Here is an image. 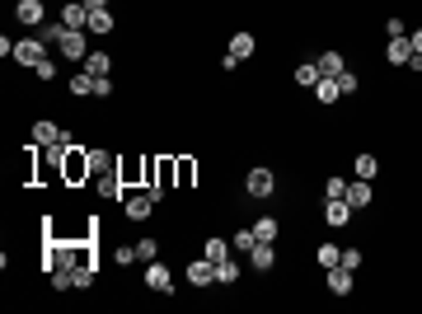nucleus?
I'll use <instances>...</instances> for the list:
<instances>
[{"mask_svg":"<svg viewBox=\"0 0 422 314\" xmlns=\"http://www.w3.org/2000/svg\"><path fill=\"white\" fill-rule=\"evenodd\" d=\"M56 52L66 56V61H85V56H89V38H85V28H71V33L56 43Z\"/></svg>","mask_w":422,"mask_h":314,"instance_id":"6","label":"nucleus"},{"mask_svg":"<svg viewBox=\"0 0 422 314\" xmlns=\"http://www.w3.org/2000/svg\"><path fill=\"white\" fill-rule=\"evenodd\" d=\"M202 253H207L211 263H225V258H230V253H235V248H230V239H221V235H211L207 244H202Z\"/></svg>","mask_w":422,"mask_h":314,"instance_id":"22","label":"nucleus"},{"mask_svg":"<svg viewBox=\"0 0 422 314\" xmlns=\"http://www.w3.org/2000/svg\"><path fill=\"white\" fill-rule=\"evenodd\" d=\"M61 136H66V132H61V127H56V122H34V146H56V141H61Z\"/></svg>","mask_w":422,"mask_h":314,"instance_id":"19","label":"nucleus"},{"mask_svg":"<svg viewBox=\"0 0 422 314\" xmlns=\"http://www.w3.org/2000/svg\"><path fill=\"white\" fill-rule=\"evenodd\" d=\"M89 179H94V169H89V150L85 146H71L66 159H61V183H66V188H80V183H89Z\"/></svg>","mask_w":422,"mask_h":314,"instance_id":"1","label":"nucleus"},{"mask_svg":"<svg viewBox=\"0 0 422 314\" xmlns=\"http://www.w3.org/2000/svg\"><path fill=\"white\" fill-rule=\"evenodd\" d=\"M291 80H296V85H300V90H314V85H319V66H314V61H300V66H296V75H291Z\"/></svg>","mask_w":422,"mask_h":314,"instance_id":"23","label":"nucleus"},{"mask_svg":"<svg viewBox=\"0 0 422 314\" xmlns=\"http://www.w3.org/2000/svg\"><path fill=\"white\" fill-rule=\"evenodd\" d=\"M94 192L108 197V202H123V197H127V183L118 179V169H113V174H99V179H94Z\"/></svg>","mask_w":422,"mask_h":314,"instance_id":"10","label":"nucleus"},{"mask_svg":"<svg viewBox=\"0 0 422 314\" xmlns=\"http://www.w3.org/2000/svg\"><path fill=\"white\" fill-rule=\"evenodd\" d=\"M66 33H71L66 23H61V19H52V23H47V28H43V43H61V38H66Z\"/></svg>","mask_w":422,"mask_h":314,"instance_id":"35","label":"nucleus"},{"mask_svg":"<svg viewBox=\"0 0 422 314\" xmlns=\"http://www.w3.org/2000/svg\"><path fill=\"white\" fill-rule=\"evenodd\" d=\"M136 253H141L145 263H155V258H160V244H155V239H141V244H136Z\"/></svg>","mask_w":422,"mask_h":314,"instance_id":"37","label":"nucleus"},{"mask_svg":"<svg viewBox=\"0 0 422 314\" xmlns=\"http://www.w3.org/2000/svg\"><path fill=\"white\" fill-rule=\"evenodd\" d=\"M94 277H99V263H80V268H76V286H80V291L94 286Z\"/></svg>","mask_w":422,"mask_h":314,"instance_id":"33","label":"nucleus"},{"mask_svg":"<svg viewBox=\"0 0 422 314\" xmlns=\"http://www.w3.org/2000/svg\"><path fill=\"white\" fill-rule=\"evenodd\" d=\"M85 70H89V75H108V70H113V56L108 52H89L85 56Z\"/></svg>","mask_w":422,"mask_h":314,"instance_id":"29","label":"nucleus"},{"mask_svg":"<svg viewBox=\"0 0 422 314\" xmlns=\"http://www.w3.org/2000/svg\"><path fill=\"white\" fill-rule=\"evenodd\" d=\"M361 263H366V258H361V248H343V268H361Z\"/></svg>","mask_w":422,"mask_h":314,"instance_id":"39","label":"nucleus"},{"mask_svg":"<svg viewBox=\"0 0 422 314\" xmlns=\"http://www.w3.org/2000/svg\"><path fill=\"white\" fill-rule=\"evenodd\" d=\"M14 19H19L24 28H38V23L47 19V5L43 0H14Z\"/></svg>","mask_w":422,"mask_h":314,"instance_id":"8","label":"nucleus"},{"mask_svg":"<svg viewBox=\"0 0 422 314\" xmlns=\"http://www.w3.org/2000/svg\"><path fill=\"white\" fill-rule=\"evenodd\" d=\"M254 244H258L254 225H249V230H235V239H230V248H235V253H245V258H249V253H254Z\"/></svg>","mask_w":422,"mask_h":314,"instance_id":"28","label":"nucleus"},{"mask_svg":"<svg viewBox=\"0 0 422 314\" xmlns=\"http://www.w3.org/2000/svg\"><path fill=\"white\" fill-rule=\"evenodd\" d=\"M249 263H254L258 272H272V268H277V244H272V239H258L254 253H249Z\"/></svg>","mask_w":422,"mask_h":314,"instance_id":"11","label":"nucleus"},{"mask_svg":"<svg viewBox=\"0 0 422 314\" xmlns=\"http://www.w3.org/2000/svg\"><path fill=\"white\" fill-rule=\"evenodd\" d=\"M61 23H66V28H85L89 23V5L85 0H66V5H61Z\"/></svg>","mask_w":422,"mask_h":314,"instance_id":"14","label":"nucleus"},{"mask_svg":"<svg viewBox=\"0 0 422 314\" xmlns=\"http://www.w3.org/2000/svg\"><path fill=\"white\" fill-rule=\"evenodd\" d=\"M174 169H178V188H192V179H197V159H192V155H178Z\"/></svg>","mask_w":422,"mask_h":314,"instance_id":"24","label":"nucleus"},{"mask_svg":"<svg viewBox=\"0 0 422 314\" xmlns=\"http://www.w3.org/2000/svg\"><path fill=\"white\" fill-rule=\"evenodd\" d=\"M329 291L334 295H352V268H343V263L329 268Z\"/></svg>","mask_w":422,"mask_h":314,"instance_id":"17","label":"nucleus"},{"mask_svg":"<svg viewBox=\"0 0 422 314\" xmlns=\"http://www.w3.org/2000/svg\"><path fill=\"white\" fill-rule=\"evenodd\" d=\"M14 61H19V66H29V70H34L38 61H47V43H43V33H38V38H19V43H14Z\"/></svg>","mask_w":422,"mask_h":314,"instance_id":"4","label":"nucleus"},{"mask_svg":"<svg viewBox=\"0 0 422 314\" xmlns=\"http://www.w3.org/2000/svg\"><path fill=\"white\" fill-rule=\"evenodd\" d=\"M376 174H380V155L361 150V155H356V179H376Z\"/></svg>","mask_w":422,"mask_h":314,"instance_id":"27","label":"nucleus"},{"mask_svg":"<svg viewBox=\"0 0 422 314\" xmlns=\"http://www.w3.org/2000/svg\"><path fill=\"white\" fill-rule=\"evenodd\" d=\"M245 192H249V197H258V202H267V197L277 192V174H272L267 164L249 169V174H245Z\"/></svg>","mask_w":422,"mask_h":314,"instance_id":"2","label":"nucleus"},{"mask_svg":"<svg viewBox=\"0 0 422 314\" xmlns=\"http://www.w3.org/2000/svg\"><path fill=\"white\" fill-rule=\"evenodd\" d=\"M324 197H347V179H338V174H334V179L324 183Z\"/></svg>","mask_w":422,"mask_h":314,"instance_id":"36","label":"nucleus"},{"mask_svg":"<svg viewBox=\"0 0 422 314\" xmlns=\"http://www.w3.org/2000/svg\"><path fill=\"white\" fill-rule=\"evenodd\" d=\"M385 33L389 38H408V28H403V19H385Z\"/></svg>","mask_w":422,"mask_h":314,"instance_id":"41","label":"nucleus"},{"mask_svg":"<svg viewBox=\"0 0 422 314\" xmlns=\"http://www.w3.org/2000/svg\"><path fill=\"white\" fill-rule=\"evenodd\" d=\"M113 94V80L108 75H94V99H108Z\"/></svg>","mask_w":422,"mask_h":314,"instance_id":"38","label":"nucleus"},{"mask_svg":"<svg viewBox=\"0 0 422 314\" xmlns=\"http://www.w3.org/2000/svg\"><path fill=\"white\" fill-rule=\"evenodd\" d=\"M371 197H376V192H371V179H352V183H347V202H352L356 211H366Z\"/></svg>","mask_w":422,"mask_h":314,"instance_id":"15","label":"nucleus"},{"mask_svg":"<svg viewBox=\"0 0 422 314\" xmlns=\"http://www.w3.org/2000/svg\"><path fill=\"white\" fill-rule=\"evenodd\" d=\"M89 10H108V0H85Z\"/></svg>","mask_w":422,"mask_h":314,"instance_id":"43","label":"nucleus"},{"mask_svg":"<svg viewBox=\"0 0 422 314\" xmlns=\"http://www.w3.org/2000/svg\"><path fill=\"white\" fill-rule=\"evenodd\" d=\"M89 169H94V179H99V174H113V169H118V155H113V150H89Z\"/></svg>","mask_w":422,"mask_h":314,"instance_id":"21","label":"nucleus"},{"mask_svg":"<svg viewBox=\"0 0 422 314\" xmlns=\"http://www.w3.org/2000/svg\"><path fill=\"white\" fill-rule=\"evenodd\" d=\"M314 263H319L324 272L338 268V263H343V248H338V244H319V248H314Z\"/></svg>","mask_w":422,"mask_h":314,"instance_id":"25","label":"nucleus"},{"mask_svg":"<svg viewBox=\"0 0 422 314\" xmlns=\"http://www.w3.org/2000/svg\"><path fill=\"white\" fill-rule=\"evenodd\" d=\"M277 230H282V225L272 221V216H258V221H254V235L258 239H272V244H277Z\"/></svg>","mask_w":422,"mask_h":314,"instance_id":"31","label":"nucleus"},{"mask_svg":"<svg viewBox=\"0 0 422 314\" xmlns=\"http://www.w3.org/2000/svg\"><path fill=\"white\" fill-rule=\"evenodd\" d=\"M352 211H356V206L347 202V197H324V225H329V230L352 225Z\"/></svg>","mask_w":422,"mask_h":314,"instance_id":"5","label":"nucleus"},{"mask_svg":"<svg viewBox=\"0 0 422 314\" xmlns=\"http://www.w3.org/2000/svg\"><path fill=\"white\" fill-rule=\"evenodd\" d=\"M34 75H38V80H52V75H56V66H52V61H38Z\"/></svg>","mask_w":422,"mask_h":314,"instance_id":"42","label":"nucleus"},{"mask_svg":"<svg viewBox=\"0 0 422 314\" xmlns=\"http://www.w3.org/2000/svg\"><path fill=\"white\" fill-rule=\"evenodd\" d=\"M240 281V263H235V253L225 263H216V286H235Z\"/></svg>","mask_w":422,"mask_h":314,"instance_id":"26","label":"nucleus"},{"mask_svg":"<svg viewBox=\"0 0 422 314\" xmlns=\"http://www.w3.org/2000/svg\"><path fill=\"white\" fill-rule=\"evenodd\" d=\"M188 281H192V286H211V281H216V263H211L207 253H202V258H192V263H188Z\"/></svg>","mask_w":422,"mask_h":314,"instance_id":"12","label":"nucleus"},{"mask_svg":"<svg viewBox=\"0 0 422 314\" xmlns=\"http://www.w3.org/2000/svg\"><path fill=\"white\" fill-rule=\"evenodd\" d=\"M145 286L160 291V295H169V291H174V272H169L165 263H145Z\"/></svg>","mask_w":422,"mask_h":314,"instance_id":"9","label":"nucleus"},{"mask_svg":"<svg viewBox=\"0 0 422 314\" xmlns=\"http://www.w3.org/2000/svg\"><path fill=\"white\" fill-rule=\"evenodd\" d=\"M254 52H258V38L254 33H235L230 38V56H235V61H249Z\"/></svg>","mask_w":422,"mask_h":314,"instance_id":"18","label":"nucleus"},{"mask_svg":"<svg viewBox=\"0 0 422 314\" xmlns=\"http://www.w3.org/2000/svg\"><path fill=\"white\" fill-rule=\"evenodd\" d=\"M123 216L127 221H150L155 216V192H132V197H123Z\"/></svg>","mask_w":422,"mask_h":314,"instance_id":"3","label":"nucleus"},{"mask_svg":"<svg viewBox=\"0 0 422 314\" xmlns=\"http://www.w3.org/2000/svg\"><path fill=\"white\" fill-rule=\"evenodd\" d=\"M314 99H319L324 108H334V103L343 99V90H338V80H334V75H324L319 85H314Z\"/></svg>","mask_w":422,"mask_h":314,"instance_id":"20","label":"nucleus"},{"mask_svg":"<svg viewBox=\"0 0 422 314\" xmlns=\"http://www.w3.org/2000/svg\"><path fill=\"white\" fill-rule=\"evenodd\" d=\"M113 28H118V19H113V10H89V23H85V33L103 38V33H113Z\"/></svg>","mask_w":422,"mask_h":314,"instance_id":"16","label":"nucleus"},{"mask_svg":"<svg viewBox=\"0 0 422 314\" xmlns=\"http://www.w3.org/2000/svg\"><path fill=\"white\" fill-rule=\"evenodd\" d=\"M385 61L399 66V70H408L413 66V43L408 38H385Z\"/></svg>","mask_w":422,"mask_h":314,"instance_id":"7","label":"nucleus"},{"mask_svg":"<svg viewBox=\"0 0 422 314\" xmlns=\"http://www.w3.org/2000/svg\"><path fill=\"white\" fill-rule=\"evenodd\" d=\"M47 277H52V291H71L76 286V268H52Z\"/></svg>","mask_w":422,"mask_h":314,"instance_id":"30","label":"nucleus"},{"mask_svg":"<svg viewBox=\"0 0 422 314\" xmlns=\"http://www.w3.org/2000/svg\"><path fill=\"white\" fill-rule=\"evenodd\" d=\"M356 85H361V80H356L352 70H343V75H338V90H343V94H356Z\"/></svg>","mask_w":422,"mask_h":314,"instance_id":"40","label":"nucleus"},{"mask_svg":"<svg viewBox=\"0 0 422 314\" xmlns=\"http://www.w3.org/2000/svg\"><path fill=\"white\" fill-rule=\"evenodd\" d=\"M314 66H319V75H334V80H338V75L347 70V56L329 47V52H319V56H314Z\"/></svg>","mask_w":422,"mask_h":314,"instance_id":"13","label":"nucleus"},{"mask_svg":"<svg viewBox=\"0 0 422 314\" xmlns=\"http://www.w3.org/2000/svg\"><path fill=\"white\" fill-rule=\"evenodd\" d=\"M71 94H76V99H85V94H94V75H89V70H80V75H71Z\"/></svg>","mask_w":422,"mask_h":314,"instance_id":"32","label":"nucleus"},{"mask_svg":"<svg viewBox=\"0 0 422 314\" xmlns=\"http://www.w3.org/2000/svg\"><path fill=\"white\" fill-rule=\"evenodd\" d=\"M141 253H136V244H113V263L118 268H127V263H136Z\"/></svg>","mask_w":422,"mask_h":314,"instance_id":"34","label":"nucleus"}]
</instances>
